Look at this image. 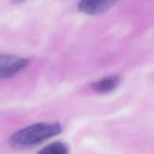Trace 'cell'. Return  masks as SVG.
<instances>
[{
    "mask_svg": "<svg viewBox=\"0 0 154 154\" xmlns=\"http://www.w3.org/2000/svg\"><path fill=\"white\" fill-rule=\"evenodd\" d=\"M62 126L58 123H38L30 125L14 132L9 139L14 148H30L57 136L62 132Z\"/></svg>",
    "mask_w": 154,
    "mask_h": 154,
    "instance_id": "1",
    "label": "cell"
},
{
    "mask_svg": "<svg viewBox=\"0 0 154 154\" xmlns=\"http://www.w3.org/2000/svg\"><path fill=\"white\" fill-rule=\"evenodd\" d=\"M24 1H25V0H12L11 2L13 3V4H18V3H21Z\"/></svg>",
    "mask_w": 154,
    "mask_h": 154,
    "instance_id": "6",
    "label": "cell"
},
{
    "mask_svg": "<svg viewBox=\"0 0 154 154\" xmlns=\"http://www.w3.org/2000/svg\"><path fill=\"white\" fill-rule=\"evenodd\" d=\"M30 60L14 54H0V80L11 78L24 70Z\"/></svg>",
    "mask_w": 154,
    "mask_h": 154,
    "instance_id": "2",
    "label": "cell"
},
{
    "mask_svg": "<svg viewBox=\"0 0 154 154\" xmlns=\"http://www.w3.org/2000/svg\"><path fill=\"white\" fill-rule=\"evenodd\" d=\"M119 0H81L78 8L82 13L88 15H99L105 13Z\"/></svg>",
    "mask_w": 154,
    "mask_h": 154,
    "instance_id": "3",
    "label": "cell"
},
{
    "mask_svg": "<svg viewBox=\"0 0 154 154\" xmlns=\"http://www.w3.org/2000/svg\"><path fill=\"white\" fill-rule=\"evenodd\" d=\"M119 84L117 76H110L100 79L91 84L92 90L99 93H107L114 90Z\"/></svg>",
    "mask_w": 154,
    "mask_h": 154,
    "instance_id": "4",
    "label": "cell"
},
{
    "mask_svg": "<svg viewBox=\"0 0 154 154\" xmlns=\"http://www.w3.org/2000/svg\"><path fill=\"white\" fill-rule=\"evenodd\" d=\"M37 154H69V148L64 143H51L41 149Z\"/></svg>",
    "mask_w": 154,
    "mask_h": 154,
    "instance_id": "5",
    "label": "cell"
}]
</instances>
